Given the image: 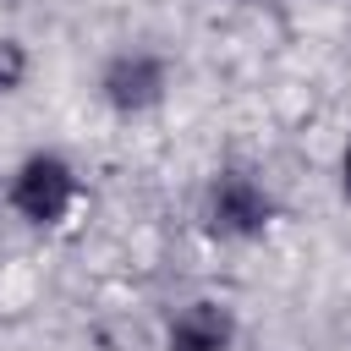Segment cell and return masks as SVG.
Instances as JSON below:
<instances>
[{
	"label": "cell",
	"instance_id": "cell-1",
	"mask_svg": "<svg viewBox=\"0 0 351 351\" xmlns=\"http://www.w3.org/2000/svg\"><path fill=\"white\" fill-rule=\"evenodd\" d=\"M5 203L27 225H60L77 203V170L60 154H27L5 186Z\"/></svg>",
	"mask_w": 351,
	"mask_h": 351
},
{
	"label": "cell",
	"instance_id": "cell-2",
	"mask_svg": "<svg viewBox=\"0 0 351 351\" xmlns=\"http://www.w3.org/2000/svg\"><path fill=\"white\" fill-rule=\"evenodd\" d=\"M203 219H208V230L225 236V241H252V236L269 230L274 203H269V192H263L247 170H219V176L208 181Z\"/></svg>",
	"mask_w": 351,
	"mask_h": 351
},
{
	"label": "cell",
	"instance_id": "cell-3",
	"mask_svg": "<svg viewBox=\"0 0 351 351\" xmlns=\"http://www.w3.org/2000/svg\"><path fill=\"white\" fill-rule=\"evenodd\" d=\"M99 88H104V104L115 115H143L165 99V60L148 55V49H126L104 66Z\"/></svg>",
	"mask_w": 351,
	"mask_h": 351
},
{
	"label": "cell",
	"instance_id": "cell-4",
	"mask_svg": "<svg viewBox=\"0 0 351 351\" xmlns=\"http://www.w3.org/2000/svg\"><path fill=\"white\" fill-rule=\"evenodd\" d=\"M236 346V313L225 302H186L170 318V351H230Z\"/></svg>",
	"mask_w": 351,
	"mask_h": 351
},
{
	"label": "cell",
	"instance_id": "cell-5",
	"mask_svg": "<svg viewBox=\"0 0 351 351\" xmlns=\"http://www.w3.org/2000/svg\"><path fill=\"white\" fill-rule=\"evenodd\" d=\"M22 82H27V49H22V38L0 33V93H16Z\"/></svg>",
	"mask_w": 351,
	"mask_h": 351
},
{
	"label": "cell",
	"instance_id": "cell-6",
	"mask_svg": "<svg viewBox=\"0 0 351 351\" xmlns=\"http://www.w3.org/2000/svg\"><path fill=\"white\" fill-rule=\"evenodd\" d=\"M340 186H346V197H351V148H346V159H340Z\"/></svg>",
	"mask_w": 351,
	"mask_h": 351
}]
</instances>
